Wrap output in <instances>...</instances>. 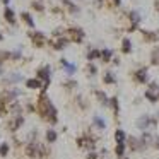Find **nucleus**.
I'll list each match as a JSON object with an SVG mask.
<instances>
[{
  "label": "nucleus",
  "mask_w": 159,
  "mask_h": 159,
  "mask_svg": "<svg viewBox=\"0 0 159 159\" xmlns=\"http://www.w3.org/2000/svg\"><path fill=\"white\" fill-rule=\"evenodd\" d=\"M36 79L43 80V92L48 89V86H50V79H51V69L50 65H45V67H41V69H38V77Z\"/></svg>",
  "instance_id": "nucleus-3"
},
{
  "label": "nucleus",
  "mask_w": 159,
  "mask_h": 159,
  "mask_svg": "<svg viewBox=\"0 0 159 159\" xmlns=\"http://www.w3.org/2000/svg\"><path fill=\"white\" fill-rule=\"evenodd\" d=\"M28 36L31 38L33 45H34L36 48L45 46V43H46V36H45L43 33H38V31H29V33H28Z\"/></svg>",
  "instance_id": "nucleus-5"
},
{
  "label": "nucleus",
  "mask_w": 159,
  "mask_h": 159,
  "mask_svg": "<svg viewBox=\"0 0 159 159\" xmlns=\"http://www.w3.org/2000/svg\"><path fill=\"white\" fill-rule=\"evenodd\" d=\"M9 144H5V142H4V144H0V156H2V158H5V156H7V154H9Z\"/></svg>",
  "instance_id": "nucleus-33"
},
{
  "label": "nucleus",
  "mask_w": 159,
  "mask_h": 159,
  "mask_svg": "<svg viewBox=\"0 0 159 159\" xmlns=\"http://www.w3.org/2000/svg\"><path fill=\"white\" fill-rule=\"evenodd\" d=\"M51 45H53V50H58L60 51V50H63V48L69 45V40H67L65 36H62V38H58V40L55 41V43H51Z\"/></svg>",
  "instance_id": "nucleus-16"
},
{
  "label": "nucleus",
  "mask_w": 159,
  "mask_h": 159,
  "mask_svg": "<svg viewBox=\"0 0 159 159\" xmlns=\"http://www.w3.org/2000/svg\"><path fill=\"white\" fill-rule=\"evenodd\" d=\"M96 96H98V99L101 101V104H103V106H108L109 99H108V96H106L103 91H96Z\"/></svg>",
  "instance_id": "nucleus-25"
},
{
  "label": "nucleus",
  "mask_w": 159,
  "mask_h": 159,
  "mask_svg": "<svg viewBox=\"0 0 159 159\" xmlns=\"http://www.w3.org/2000/svg\"><path fill=\"white\" fill-rule=\"evenodd\" d=\"M103 82H104V84H115V82H116L115 74H113V72H109V70H106V72H104V75H103Z\"/></svg>",
  "instance_id": "nucleus-21"
},
{
  "label": "nucleus",
  "mask_w": 159,
  "mask_h": 159,
  "mask_svg": "<svg viewBox=\"0 0 159 159\" xmlns=\"http://www.w3.org/2000/svg\"><path fill=\"white\" fill-rule=\"evenodd\" d=\"M96 58H101V50H98V48H94V50H91L87 53V60L89 62H92V60H96Z\"/></svg>",
  "instance_id": "nucleus-27"
},
{
  "label": "nucleus",
  "mask_w": 159,
  "mask_h": 159,
  "mask_svg": "<svg viewBox=\"0 0 159 159\" xmlns=\"http://www.w3.org/2000/svg\"><path fill=\"white\" fill-rule=\"evenodd\" d=\"M87 159H98V152H94V150H91L89 154H87Z\"/></svg>",
  "instance_id": "nucleus-37"
},
{
  "label": "nucleus",
  "mask_w": 159,
  "mask_h": 159,
  "mask_svg": "<svg viewBox=\"0 0 159 159\" xmlns=\"http://www.w3.org/2000/svg\"><path fill=\"white\" fill-rule=\"evenodd\" d=\"M92 125H94L98 130H104V128H106V121L101 118L99 115H94V116H92Z\"/></svg>",
  "instance_id": "nucleus-17"
},
{
  "label": "nucleus",
  "mask_w": 159,
  "mask_h": 159,
  "mask_svg": "<svg viewBox=\"0 0 159 159\" xmlns=\"http://www.w3.org/2000/svg\"><path fill=\"white\" fill-rule=\"evenodd\" d=\"M156 125H158V118H154V116H150V115H142V116L137 120V127H139L142 132L156 128Z\"/></svg>",
  "instance_id": "nucleus-2"
},
{
  "label": "nucleus",
  "mask_w": 159,
  "mask_h": 159,
  "mask_svg": "<svg viewBox=\"0 0 159 159\" xmlns=\"http://www.w3.org/2000/svg\"><path fill=\"white\" fill-rule=\"evenodd\" d=\"M149 91L156 92V91H158V84H156V82H150V84H149Z\"/></svg>",
  "instance_id": "nucleus-36"
},
{
  "label": "nucleus",
  "mask_w": 159,
  "mask_h": 159,
  "mask_svg": "<svg viewBox=\"0 0 159 159\" xmlns=\"http://www.w3.org/2000/svg\"><path fill=\"white\" fill-rule=\"evenodd\" d=\"M21 19H22V22H24L28 28H31V29L36 26V22H34V19H33V16H31L29 12H26V10H24V12H21Z\"/></svg>",
  "instance_id": "nucleus-11"
},
{
  "label": "nucleus",
  "mask_w": 159,
  "mask_h": 159,
  "mask_svg": "<svg viewBox=\"0 0 159 159\" xmlns=\"http://www.w3.org/2000/svg\"><path fill=\"white\" fill-rule=\"evenodd\" d=\"M128 147L132 150H142V149H146V146L142 144V140L137 139V137H128Z\"/></svg>",
  "instance_id": "nucleus-8"
},
{
  "label": "nucleus",
  "mask_w": 159,
  "mask_h": 159,
  "mask_svg": "<svg viewBox=\"0 0 159 159\" xmlns=\"http://www.w3.org/2000/svg\"><path fill=\"white\" fill-rule=\"evenodd\" d=\"M142 33V36H144V40L149 41V43H154V41L159 40V34H156V33H152V31H140Z\"/></svg>",
  "instance_id": "nucleus-18"
},
{
  "label": "nucleus",
  "mask_w": 159,
  "mask_h": 159,
  "mask_svg": "<svg viewBox=\"0 0 159 159\" xmlns=\"http://www.w3.org/2000/svg\"><path fill=\"white\" fill-rule=\"evenodd\" d=\"M115 140H116V144H127V133L121 128H118L115 132Z\"/></svg>",
  "instance_id": "nucleus-20"
},
{
  "label": "nucleus",
  "mask_w": 159,
  "mask_h": 159,
  "mask_svg": "<svg viewBox=\"0 0 159 159\" xmlns=\"http://www.w3.org/2000/svg\"><path fill=\"white\" fill-rule=\"evenodd\" d=\"M4 19L7 21L9 24L14 26V24H16V12L10 9V7H5V9H4Z\"/></svg>",
  "instance_id": "nucleus-12"
},
{
  "label": "nucleus",
  "mask_w": 159,
  "mask_h": 159,
  "mask_svg": "<svg viewBox=\"0 0 159 159\" xmlns=\"http://www.w3.org/2000/svg\"><path fill=\"white\" fill-rule=\"evenodd\" d=\"M158 96H159V94H158Z\"/></svg>",
  "instance_id": "nucleus-45"
},
{
  "label": "nucleus",
  "mask_w": 159,
  "mask_h": 159,
  "mask_svg": "<svg viewBox=\"0 0 159 159\" xmlns=\"http://www.w3.org/2000/svg\"><path fill=\"white\" fill-rule=\"evenodd\" d=\"M86 70H87V74H89V75H96V74H98V67H96L92 62L87 63V69H86Z\"/></svg>",
  "instance_id": "nucleus-32"
},
{
  "label": "nucleus",
  "mask_w": 159,
  "mask_h": 159,
  "mask_svg": "<svg viewBox=\"0 0 159 159\" xmlns=\"http://www.w3.org/2000/svg\"><path fill=\"white\" fill-rule=\"evenodd\" d=\"M108 104L111 106V109H113V113H115V115H118V111H120V108H118V99H116V98H111Z\"/></svg>",
  "instance_id": "nucleus-29"
},
{
  "label": "nucleus",
  "mask_w": 159,
  "mask_h": 159,
  "mask_svg": "<svg viewBox=\"0 0 159 159\" xmlns=\"http://www.w3.org/2000/svg\"><path fill=\"white\" fill-rule=\"evenodd\" d=\"M57 137H58V133H57L53 128H48V130H46V133H45V139H46V142H48V144L57 142Z\"/></svg>",
  "instance_id": "nucleus-19"
},
{
  "label": "nucleus",
  "mask_w": 159,
  "mask_h": 159,
  "mask_svg": "<svg viewBox=\"0 0 159 159\" xmlns=\"http://www.w3.org/2000/svg\"><path fill=\"white\" fill-rule=\"evenodd\" d=\"M121 51L123 53H130L132 51V41L128 38H123V41H121Z\"/></svg>",
  "instance_id": "nucleus-24"
},
{
  "label": "nucleus",
  "mask_w": 159,
  "mask_h": 159,
  "mask_svg": "<svg viewBox=\"0 0 159 159\" xmlns=\"http://www.w3.org/2000/svg\"><path fill=\"white\" fill-rule=\"evenodd\" d=\"M0 2H2V4H4L5 7H9V4H10V0H0Z\"/></svg>",
  "instance_id": "nucleus-40"
},
{
  "label": "nucleus",
  "mask_w": 159,
  "mask_h": 159,
  "mask_svg": "<svg viewBox=\"0 0 159 159\" xmlns=\"http://www.w3.org/2000/svg\"><path fill=\"white\" fill-rule=\"evenodd\" d=\"M146 98H147V99H149V103H158L159 101V96L158 94H156V92H152V91H146Z\"/></svg>",
  "instance_id": "nucleus-28"
},
{
  "label": "nucleus",
  "mask_w": 159,
  "mask_h": 159,
  "mask_svg": "<svg viewBox=\"0 0 159 159\" xmlns=\"http://www.w3.org/2000/svg\"><path fill=\"white\" fill-rule=\"evenodd\" d=\"M128 19H130V22H132V26H130V31H135L137 28H139L140 21H142V17H140V12H139V10H130Z\"/></svg>",
  "instance_id": "nucleus-6"
},
{
  "label": "nucleus",
  "mask_w": 159,
  "mask_h": 159,
  "mask_svg": "<svg viewBox=\"0 0 159 159\" xmlns=\"http://www.w3.org/2000/svg\"><path fill=\"white\" fill-rule=\"evenodd\" d=\"M4 40V34H2V33H0V41Z\"/></svg>",
  "instance_id": "nucleus-42"
},
{
  "label": "nucleus",
  "mask_w": 159,
  "mask_h": 159,
  "mask_svg": "<svg viewBox=\"0 0 159 159\" xmlns=\"http://www.w3.org/2000/svg\"><path fill=\"white\" fill-rule=\"evenodd\" d=\"M31 5H33V9L38 10V12H43V10H45V5H43L41 2H38V0H34V2L31 4Z\"/></svg>",
  "instance_id": "nucleus-34"
},
{
  "label": "nucleus",
  "mask_w": 159,
  "mask_h": 159,
  "mask_svg": "<svg viewBox=\"0 0 159 159\" xmlns=\"http://www.w3.org/2000/svg\"><path fill=\"white\" fill-rule=\"evenodd\" d=\"M40 2H43V0H40Z\"/></svg>",
  "instance_id": "nucleus-44"
},
{
  "label": "nucleus",
  "mask_w": 159,
  "mask_h": 159,
  "mask_svg": "<svg viewBox=\"0 0 159 159\" xmlns=\"http://www.w3.org/2000/svg\"><path fill=\"white\" fill-rule=\"evenodd\" d=\"M158 118H159V111H158Z\"/></svg>",
  "instance_id": "nucleus-43"
},
{
  "label": "nucleus",
  "mask_w": 159,
  "mask_h": 159,
  "mask_svg": "<svg viewBox=\"0 0 159 159\" xmlns=\"http://www.w3.org/2000/svg\"><path fill=\"white\" fill-rule=\"evenodd\" d=\"M62 4H63V7L69 10L70 14H74V16L80 14V7H79V5H75L72 0H62Z\"/></svg>",
  "instance_id": "nucleus-9"
},
{
  "label": "nucleus",
  "mask_w": 159,
  "mask_h": 159,
  "mask_svg": "<svg viewBox=\"0 0 159 159\" xmlns=\"http://www.w3.org/2000/svg\"><path fill=\"white\" fill-rule=\"evenodd\" d=\"M133 79L137 80V82H140V84L147 82V79H149V74H147V69L144 67V69L135 70V72H133Z\"/></svg>",
  "instance_id": "nucleus-7"
},
{
  "label": "nucleus",
  "mask_w": 159,
  "mask_h": 159,
  "mask_svg": "<svg viewBox=\"0 0 159 159\" xmlns=\"http://www.w3.org/2000/svg\"><path fill=\"white\" fill-rule=\"evenodd\" d=\"M63 86H65L67 89H74V87H77V82H75V80H67Z\"/></svg>",
  "instance_id": "nucleus-35"
},
{
  "label": "nucleus",
  "mask_w": 159,
  "mask_h": 159,
  "mask_svg": "<svg viewBox=\"0 0 159 159\" xmlns=\"http://www.w3.org/2000/svg\"><path fill=\"white\" fill-rule=\"evenodd\" d=\"M24 125V116L22 115H19V116H14V120L9 123V127H10V132H16V130H19L21 127Z\"/></svg>",
  "instance_id": "nucleus-10"
},
{
  "label": "nucleus",
  "mask_w": 159,
  "mask_h": 159,
  "mask_svg": "<svg viewBox=\"0 0 159 159\" xmlns=\"http://www.w3.org/2000/svg\"><path fill=\"white\" fill-rule=\"evenodd\" d=\"M22 80V75H21L19 72H10L9 75H7V79H5V84H17Z\"/></svg>",
  "instance_id": "nucleus-15"
},
{
  "label": "nucleus",
  "mask_w": 159,
  "mask_h": 159,
  "mask_svg": "<svg viewBox=\"0 0 159 159\" xmlns=\"http://www.w3.org/2000/svg\"><path fill=\"white\" fill-rule=\"evenodd\" d=\"M125 149H127V144H116V149H115V154L118 156L120 159L125 156Z\"/></svg>",
  "instance_id": "nucleus-26"
},
{
  "label": "nucleus",
  "mask_w": 159,
  "mask_h": 159,
  "mask_svg": "<svg viewBox=\"0 0 159 159\" xmlns=\"http://www.w3.org/2000/svg\"><path fill=\"white\" fill-rule=\"evenodd\" d=\"M101 62H111L113 60V51L108 50V48H104V50H101Z\"/></svg>",
  "instance_id": "nucleus-22"
},
{
  "label": "nucleus",
  "mask_w": 159,
  "mask_h": 159,
  "mask_svg": "<svg viewBox=\"0 0 159 159\" xmlns=\"http://www.w3.org/2000/svg\"><path fill=\"white\" fill-rule=\"evenodd\" d=\"M63 69H65V74H67V75H74V74H75V70H77V67H75L74 63H67Z\"/></svg>",
  "instance_id": "nucleus-30"
},
{
  "label": "nucleus",
  "mask_w": 159,
  "mask_h": 159,
  "mask_svg": "<svg viewBox=\"0 0 159 159\" xmlns=\"http://www.w3.org/2000/svg\"><path fill=\"white\" fill-rule=\"evenodd\" d=\"M152 146H154L156 149H159V137H154V139H152Z\"/></svg>",
  "instance_id": "nucleus-38"
},
{
  "label": "nucleus",
  "mask_w": 159,
  "mask_h": 159,
  "mask_svg": "<svg viewBox=\"0 0 159 159\" xmlns=\"http://www.w3.org/2000/svg\"><path fill=\"white\" fill-rule=\"evenodd\" d=\"M26 87L31 91H34V89H40V87H43V82H41L40 79H26Z\"/></svg>",
  "instance_id": "nucleus-13"
},
{
  "label": "nucleus",
  "mask_w": 159,
  "mask_h": 159,
  "mask_svg": "<svg viewBox=\"0 0 159 159\" xmlns=\"http://www.w3.org/2000/svg\"><path fill=\"white\" fill-rule=\"evenodd\" d=\"M38 113L41 115V118L50 121L51 125H55L58 121V116H57V108L53 106V103L50 101V98L43 92L40 98H38Z\"/></svg>",
  "instance_id": "nucleus-1"
},
{
  "label": "nucleus",
  "mask_w": 159,
  "mask_h": 159,
  "mask_svg": "<svg viewBox=\"0 0 159 159\" xmlns=\"http://www.w3.org/2000/svg\"><path fill=\"white\" fill-rule=\"evenodd\" d=\"M154 7H156V10L159 12V0H156V2H154Z\"/></svg>",
  "instance_id": "nucleus-41"
},
{
  "label": "nucleus",
  "mask_w": 159,
  "mask_h": 159,
  "mask_svg": "<svg viewBox=\"0 0 159 159\" xmlns=\"http://www.w3.org/2000/svg\"><path fill=\"white\" fill-rule=\"evenodd\" d=\"M26 154L29 158H36L38 156V142H29L26 146Z\"/></svg>",
  "instance_id": "nucleus-14"
},
{
  "label": "nucleus",
  "mask_w": 159,
  "mask_h": 159,
  "mask_svg": "<svg viewBox=\"0 0 159 159\" xmlns=\"http://www.w3.org/2000/svg\"><path fill=\"white\" fill-rule=\"evenodd\" d=\"M150 63L152 65H159V46H156L150 51Z\"/></svg>",
  "instance_id": "nucleus-23"
},
{
  "label": "nucleus",
  "mask_w": 159,
  "mask_h": 159,
  "mask_svg": "<svg viewBox=\"0 0 159 159\" xmlns=\"http://www.w3.org/2000/svg\"><path fill=\"white\" fill-rule=\"evenodd\" d=\"M67 34H65V38L69 40V43H80V41L84 40V36H86V33L80 29V28H69V29L65 31Z\"/></svg>",
  "instance_id": "nucleus-4"
},
{
  "label": "nucleus",
  "mask_w": 159,
  "mask_h": 159,
  "mask_svg": "<svg viewBox=\"0 0 159 159\" xmlns=\"http://www.w3.org/2000/svg\"><path fill=\"white\" fill-rule=\"evenodd\" d=\"M111 2H113L115 7H120V5H121V0H111Z\"/></svg>",
  "instance_id": "nucleus-39"
},
{
  "label": "nucleus",
  "mask_w": 159,
  "mask_h": 159,
  "mask_svg": "<svg viewBox=\"0 0 159 159\" xmlns=\"http://www.w3.org/2000/svg\"><path fill=\"white\" fill-rule=\"evenodd\" d=\"M21 57H22V46H19L17 50H14L10 53V58L12 60H21Z\"/></svg>",
  "instance_id": "nucleus-31"
}]
</instances>
